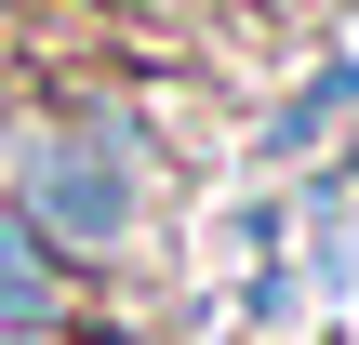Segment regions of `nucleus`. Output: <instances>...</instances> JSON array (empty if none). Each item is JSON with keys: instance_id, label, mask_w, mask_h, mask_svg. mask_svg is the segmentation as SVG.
Segmentation results:
<instances>
[{"instance_id": "nucleus-1", "label": "nucleus", "mask_w": 359, "mask_h": 345, "mask_svg": "<svg viewBox=\"0 0 359 345\" xmlns=\"http://www.w3.org/2000/svg\"><path fill=\"white\" fill-rule=\"evenodd\" d=\"M27 226H40V239H67V253H107V239L133 226V199H120V173H107V160L53 146V160H40V186H27Z\"/></svg>"}, {"instance_id": "nucleus-2", "label": "nucleus", "mask_w": 359, "mask_h": 345, "mask_svg": "<svg viewBox=\"0 0 359 345\" xmlns=\"http://www.w3.org/2000/svg\"><path fill=\"white\" fill-rule=\"evenodd\" d=\"M0 319H53V253L27 213H0Z\"/></svg>"}]
</instances>
